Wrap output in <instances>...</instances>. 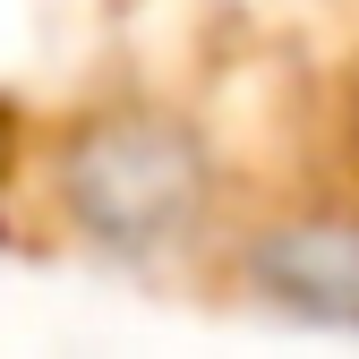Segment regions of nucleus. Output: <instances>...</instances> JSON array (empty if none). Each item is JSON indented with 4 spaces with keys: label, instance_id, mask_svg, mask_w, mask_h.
<instances>
[{
    "label": "nucleus",
    "instance_id": "2",
    "mask_svg": "<svg viewBox=\"0 0 359 359\" xmlns=\"http://www.w3.org/2000/svg\"><path fill=\"white\" fill-rule=\"evenodd\" d=\"M257 291H274L299 317H325V325H359V231L325 222V231H283L257 248Z\"/></svg>",
    "mask_w": 359,
    "mask_h": 359
},
{
    "label": "nucleus",
    "instance_id": "1",
    "mask_svg": "<svg viewBox=\"0 0 359 359\" xmlns=\"http://www.w3.org/2000/svg\"><path fill=\"white\" fill-rule=\"evenodd\" d=\"M77 205L103 240L146 248L154 231H171L180 205H189V154L154 128H111V137L86 146L77 163Z\"/></svg>",
    "mask_w": 359,
    "mask_h": 359
}]
</instances>
